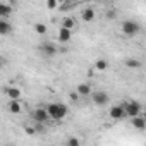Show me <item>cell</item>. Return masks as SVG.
Listing matches in <instances>:
<instances>
[{"label":"cell","instance_id":"6da1fadb","mask_svg":"<svg viewBox=\"0 0 146 146\" xmlns=\"http://www.w3.org/2000/svg\"><path fill=\"white\" fill-rule=\"evenodd\" d=\"M46 112L52 120H62L67 115V107L64 103H50L46 105Z\"/></svg>","mask_w":146,"mask_h":146},{"label":"cell","instance_id":"7a4b0ae2","mask_svg":"<svg viewBox=\"0 0 146 146\" xmlns=\"http://www.w3.org/2000/svg\"><path fill=\"white\" fill-rule=\"evenodd\" d=\"M120 29H122V33H124L125 36H136V35L141 31V26H139L136 21H124L122 26H120Z\"/></svg>","mask_w":146,"mask_h":146},{"label":"cell","instance_id":"3957f363","mask_svg":"<svg viewBox=\"0 0 146 146\" xmlns=\"http://www.w3.org/2000/svg\"><path fill=\"white\" fill-rule=\"evenodd\" d=\"M122 105H124V112H125V115H127V117H136V115H139V113H141V110H143L141 103H139V102H136V100H131V102L122 103Z\"/></svg>","mask_w":146,"mask_h":146},{"label":"cell","instance_id":"277c9868","mask_svg":"<svg viewBox=\"0 0 146 146\" xmlns=\"http://www.w3.org/2000/svg\"><path fill=\"white\" fill-rule=\"evenodd\" d=\"M91 100H93L95 105H98V107H105V105H108L110 96H108L105 91H93V93H91Z\"/></svg>","mask_w":146,"mask_h":146},{"label":"cell","instance_id":"5b68a950","mask_svg":"<svg viewBox=\"0 0 146 146\" xmlns=\"http://www.w3.org/2000/svg\"><path fill=\"white\" fill-rule=\"evenodd\" d=\"M108 115H110V119H112V120H122V119L125 117V112H124V105H113V107L110 108Z\"/></svg>","mask_w":146,"mask_h":146},{"label":"cell","instance_id":"8992f818","mask_svg":"<svg viewBox=\"0 0 146 146\" xmlns=\"http://www.w3.org/2000/svg\"><path fill=\"white\" fill-rule=\"evenodd\" d=\"M33 119H35V122H40V124H45V122L50 120L46 108H36L35 113H33Z\"/></svg>","mask_w":146,"mask_h":146},{"label":"cell","instance_id":"52a82bcc","mask_svg":"<svg viewBox=\"0 0 146 146\" xmlns=\"http://www.w3.org/2000/svg\"><path fill=\"white\" fill-rule=\"evenodd\" d=\"M132 119V127H136L137 131H144L146 129V119L139 113V115H136V117H131Z\"/></svg>","mask_w":146,"mask_h":146},{"label":"cell","instance_id":"ba28073f","mask_svg":"<svg viewBox=\"0 0 146 146\" xmlns=\"http://www.w3.org/2000/svg\"><path fill=\"white\" fill-rule=\"evenodd\" d=\"M5 95L9 96V100H19L23 91L19 88H16V86H9V88H5Z\"/></svg>","mask_w":146,"mask_h":146},{"label":"cell","instance_id":"9c48e42d","mask_svg":"<svg viewBox=\"0 0 146 146\" xmlns=\"http://www.w3.org/2000/svg\"><path fill=\"white\" fill-rule=\"evenodd\" d=\"M72 36V29H67V28H60L58 29V41L60 43H67Z\"/></svg>","mask_w":146,"mask_h":146},{"label":"cell","instance_id":"30bf717a","mask_svg":"<svg viewBox=\"0 0 146 146\" xmlns=\"http://www.w3.org/2000/svg\"><path fill=\"white\" fill-rule=\"evenodd\" d=\"M91 86L88 84V83H81V84H78V90H76V93L79 95V96H88V95H91Z\"/></svg>","mask_w":146,"mask_h":146},{"label":"cell","instance_id":"8fae6325","mask_svg":"<svg viewBox=\"0 0 146 146\" xmlns=\"http://www.w3.org/2000/svg\"><path fill=\"white\" fill-rule=\"evenodd\" d=\"M9 112L11 113H21L23 112V105H21V102L19 100H9Z\"/></svg>","mask_w":146,"mask_h":146},{"label":"cell","instance_id":"7c38bea8","mask_svg":"<svg viewBox=\"0 0 146 146\" xmlns=\"http://www.w3.org/2000/svg\"><path fill=\"white\" fill-rule=\"evenodd\" d=\"M12 33V26L11 23H7L5 19H0V36H5Z\"/></svg>","mask_w":146,"mask_h":146},{"label":"cell","instance_id":"4fadbf2b","mask_svg":"<svg viewBox=\"0 0 146 146\" xmlns=\"http://www.w3.org/2000/svg\"><path fill=\"white\" fill-rule=\"evenodd\" d=\"M41 52H43L45 55L52 57V55H55V53H57V46H55L53 43H45V45H41Z\"/></svg>","mask_w":146,"mask_h":146},{"label":"cell","instance_id":"5bb4252c","mask_svg":"<svg viewBox=\"0 0 146 146\" xmlns=\"http://www.w3.org/2000/svg\"><path fill=\"white\" fill-rule=\"evenodd\" d=\"M81 17H83V21H84V23H91V21L95 19V9H91V7L84 9V11H83V14H81Z\"/></svg>","mask_w":146,"mask_h":146},{"label":"cell","instance_id":"9a60e30c","mask_svg":"<svg viewBox=\"0 0 146 146\" xmlns=\"http://www.w3.org/2000/svg\"><path fill=\"white\" fill-rule=\"evenodd\" d=\"M12 14V7L9 4H2L0 2V17H9Z\"/></svg>","mask_w":146,"mask_h":146},{"label":"cell","instance_id":"2e32d148","mask_svg":"<svg viewBox=\"0 0 146 146\" xmlns=\"http://www.w3.org/2000/svg\"><path fill=\"white\" fill-rule=\"evenodd\" d=\"M125 67H129V69H139L141 67V60H137V58H127L125 60Z\"/></svg>","mask_w":146,"mask_h":146},{"label":"cell","instance_id":"e0dca14e","mask_svg":"<svg viewBox=\"0 0 146 146\" xmlns=\"http://www.w3.org/2000/svg\"><path fill=\"white\" fill-rule=\"evenodd\" d=\"M76 26V21L72 19V17H64L62 19V28H67V29H72Z\"/></svg>","mask_w":146,"mask_h":146},{"label":"cell","instance_id":"ac0fdd59","mask_svg":"<svg viewBox=\"0 0 146 146\" xmlns=\"http://www.w3.org/2000/svg\"><path fill=\"white\" fill-rule=\"evenodd\" d=\"M95 67H96L98 70H105V69H108V62H107L105 58H98V60L95 62Z\"/></svg>","mask_w":146,"mask_h":146},{"label":"cell","instance_id":"d6986e66","mask_svg":"<svg viewBox=\"0 0 146 146\" xmlns=\"http://www.w3.org/2000/svg\"><path fill=\"white\" fill-rule=\"evenodd\" d=\"M35 31H36L38 35H45V33H46V26H45L43 23H36V24H35Z\"/></svg>","mask_w":146,"mask_h":146},{"label":"cell","instance_id":"ffe728a7","mask_svg":"<svg viewBox=\"0 0 146 146\" xmlns=\"http://www.w3.org/2000/svg\"><path fill=\"white\" fill-rule=\"evenodd\" d=\"M79 144H81V141L78 137H69L67 139V146H79Z\"/></svg>","mask_w":146,"mask_h":146},{"label":"cell","instance_id":"44dd1931","mask_svg":"<svg viewBox=\"0 0 146 146\" xmlns=\"http://www.w3.org/2000/svg\"><path fill=\"white\" fill-rule=\"evenodd\" d=\"M46 7L48 9H57V0H46Z\"/></svg>","mask_w":146,"mask_h":146},{"label":"cell","instance_id":"7402d4cb","mask_svg":"<svg viewBox=\"0 0 146 146\" xmlns=\"http://www.w3.org/2000/svg\"><path fill=\"white\" fill-rule=\"evenodd\" d=\"M36 131H35V127H26V134H29V136H33Z\"/></svg>","mask_w":146,"mask_h":146},{"label":"cell","instance_id":"603a6c76","mask_svg":"<svg viewBox=\"0 0 146 146\" xmlns=\"http://www.w3.org/2000/svg\"><path fill=\"white\" fill-rule=\"evenodd\" d=\"M78 98H79V95H78V93H72V95H70V100H74V102H76Z\"/></svg>","mask_w":146,"mask_h":146},{"label":"cell","instance_id":"cb8c5ba5","mask_svg":"<svg viewBox=\"0 0 146 146\" xmlns=\"http://www.w3.org/2000/svg\"><path fill=\"white\" fill-rule=\"evenodd\" d=\"M2 65H4V64H2V60H0V69H2Z\"/></svg>","mask_w":146,"mask_h":146}]
</instances>
